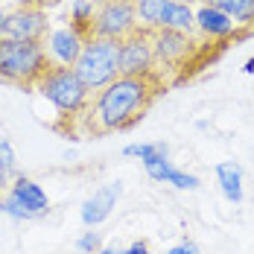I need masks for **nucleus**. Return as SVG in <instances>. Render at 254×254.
<instances>
[{
	"label": "nucleus",
	"mask_w": 254,
	"mask_h": 254,
	"mask_svg": "<svg viewBox=\"0 0 254 254\" xmlns=\"http://www.w3.org/2000/svg\"><path fill=\"white\" fill-rule=\"evenodd\" d=\"M161 94V79L158 73L149 76H117L94 94L88 102V126L94 134H108V131H123L143 120L155 97Z\"/></svg>",
	"instance_id": "1"
},
{
	"label": "nucleus",
	"mask_w": 254,
	"mask_h": 254,
	"mask_svg": "<svg viewBox=\"0 0 254 254\" xmlns=\"http://www.w3.org/2000/svg\"><path fill=\"white\" fill-rule=\"evenodd\" d=\"M82 44H85V35L73 29V26H62L50 32V53L59 59V64H70L76 62V56L82 53Z\"/></svg>",
	"instance_id": "12"
},
{
	"label": "nucleus",
	"mask_w": 254,
	"mask_h": 254,
	"mask_svg": "<svg viewBox=\"0 0 254 254\" xmlns=\"http://www.w3.org/2000/svg\"><path fill=\"white\" fill-rule=\"evenodd\" d=\"M32 88L50 102L62 117L82 114L91 102V91L82 85V79L76 76V70L70 64H50Z\"/></svg>",
	"instance_id": "3"
},
{
	"label": "nucleus",
	"mask_w": 254,
	"mask_h": 254,
	"mask_svg": "<svg viewBox=\"0 0 254 254\" xmlns=\"http://www.w3.org/2000/svg\"><path fill=\"white\" fill-rule=\"evenodd\" d=\"M97 254H149V246L140 240V243H131L126 249H111V246H102Z\"/></svg>",
	"instance_id": "22"
},
{
	"label": "nucleus",
	"mask_w": 254,
	"mask_h": 254,
	"mask_svg": "<svg viewBox=\"0 0 254 254\" xmlns=\"http://www.w3.org/2000/svg\"><path fill=\"white\" fill-rule=\"evenodd\" d=\"M117 70L120 76H149L155 73V50H152V32L149 29H134L126 35L117 47Z\"/></svg>",
	"instance_id": "8"
},
{
	"label": "nucleus",
	"mask_w": 254,
	"mask_h": 254,
	"mask_svg": "<svg viewBox=\"0 0 254 254\" xmlns=\"http://www.w3.org/2000/svg\"><path fill=\"white\" fill-rule=\"evenodd\" d=\"M167 254H202V249L196 246V243H190V240H184V243H178V246H173Z\"/></svg>",
	"instance_id": "23"
},
{
	"label": "nucleus",
	"mask_w": 254,
	"mask_h": 254,
	"mask_svg": "<svg viewBox=\"0 0 254 254\" xmlns=\"http://www.w3.org/2000/svg\"><path fill=\"white\" fill-rule=\"evenodd\" d=\"M50 29V21H47V12L35 3H26V6H18L15 12H9L3 18V26H0V35L6 38H21V41H44Z\"/></svg>",
	"instance_id": "9"
},
{
	"label": "nucleus",
	"mask_w": 254,
	"mask_h": 254,
	"mask_svg": "<svg viewBox=\"0 0 254 254\" xmlns=\"http://www.w3.org/2000/svg\"><path fill=\"white\" fill-rule=\"evenodd\" d=\"M91 35L123 41L137 29V0H97Z\"/></svg>",
	"instance_id": "6"
},
{
	"label": "nucleus",
	"mask_w": 254,
	"mask_h": 254,
	"mask_svg": "<svg viewBox=\"0 0 254 254\" xmlns=\"http://www.w3.org/2000/svg\"><path fill=\"white\" fill-rule=\"evenodd\" d=\"M3 213L24 222V219H41L50 213V199L44 193L41 184H35L32 178L18 176L9 190H6V199H3Z\"/></svg>",
	"instance_id": "7"
},
{
	"label": "nucleus",
	"mask_w": 254,
	"mask_h": 254,
	"mask_svg": "<svg viewBox=\"0 0 254 254\" xmlns=\"http://www.w3.org/2000/svg\"><path fill=\"white\" fill-rule=\"evenodd\" d=\"M216 181H219V190L231 204L243 202V170L240 164L234 161H219L216 164Z\"/></svg>",
	"instance_id": "14"
},
{
	"label": "nucleus",
	"mask_w": 254,
	"mask_h": 254,
	"mask_svg": "<svg viewBox=\"0 0 254 254\" xmlns=\"http://www.w3.org/2000/svg\"><path fill=\"white\" fill-rule=\"evenodd\" d=\"M143 170H146V176L152 178V181L167 184V178L173 173V164L167 161V152H158V155H149V158L143 161Z\"/></svg>",
	"instance_id": "18"
},
{
	"label": "nucleus",
	"mask_w": 254,
	"mask_h": 254,
	"mask_svg": "<svg viewBox=\"0 0 254 254\" xmlns=\"http://www.w3.org/2000/svg\"><path fill=\"white\" fill-rule=\"evenodd\" d=\"M0 216H3V199H0Z\"/></svg>",
	"instance_id": "26"
},
{
	"label": "nucleus",
	"mask_w": 254,
	"mask_h": 254,
	"mask_svg": "<svg viewBox=\"0 0 254 254\" xmlns=\"http://www.w3.org/2000/svg\"><path fill=\"white\" fill-rule=\"evenodd\" d=\"M167 184H173L176 190H196V187H199V178L173 167V173H170V178H167Z\"/></svg>",
	"instance_id": "21"
},
{
	"label": "nucleus",
	"mask_w": 254,
	"mask_h": 254,
	"mask_svg": "<svg viewBox=\"0 0 254 254\" xmlns=\"http://www.w3.org/2000/svg\"><path fill=\"white\" fill-rule=\"evenodd\" d=\"M94 0H76L73 6H70V26L79 29L85 38L91 35V21H94Z\"/></svg>",
	"instance_id": "16"
},
{
	"label": "nucleus",
	"mask_w": 254,
	"mask_h": 254,
	"mask_svg": "<svg viewBox=\"0 0 254 254\" xmlns=\"http://www.w3.org/2000/svg\"><path fill=\"white\" fill-rule=\"evenodd\" d=\"M158 152H167V143H161V140H155V143H128L123 149L126 158H140V161H146L149 155H158Z\"/></svg>",
	"instance_id": "19"
},
{
	"label": "nucleus",
	"mask_w": 254,
	"mask_h": 254,
	"mask_svg": "<svg viewBox=\"0 0 254 254\" xmlns=\"http://www.w3.org/2000/svg\"><path fill=\"white\" fill-rule=\"evenodd\" d=\"M173 3H187V6H190V0H173Z\"/></svg>",
	"instance_id": "25"
},
{
	"label": "nucleus",
	"mask_w": 254,
	"mask_h": 254,
	"mask_svg": "<svg viewBox=\"0 0 254 254\" xmlns=\"http://www.w3.org/2000/svg\"><path fill=\"white\" fill-rule=\"evenodd\" d=\"M117 47H120V41H114V38H97V35L85 38L82 53L73 62V70H76V76L82 79V85L91 94L120 76V70H117Z\"/></svg>",
	"instance_id": "4"
},
{
	"label": "nucleus",
	"mask_w": 254,
	"mask_h": 254,
	"mask_svg": "<svg viewBox=\"0 0 254 254\" xmlns=\"http://www.w3.org/2000/svg\"><path fill=\"white\" fill-rule=\"evenodd\" d=\"M15 167H18V158L12 149V140L0 137V190H9V176H15Z\"/></svg>",
	"instance_id": "17"
},
{
	"label": "nucleus",
	"mask_w": 254,
	"mask_h": 254,
	"mask_svg": "<svg viewBox=\"0 0 254 254\" xmlns=\"http://www.w3.org/2000/svg\"><path fill=\"white\" fill-rule=\"evenodd\" d=\"M152 50H155V62L178 67V64L187 62V56L193 50V38L187 32H176V29H155Z\"/></svg>",
	"instance_id": "11"
},
{
	"label": "nucleus",
	"mask_w": 254,
	"mask_h": 254,
	"mask_svg": "<svg viewBox=\"0 0 254 254\" xmlns=\"http://www.w3.org/2000/svg\"><path fill=\"white\" fill-rule=\"evenodd\" d=\"M243 73H254V56L246 62V67H243Z\"/></svg>",
	"instance_id": "24"
},
{
	"label": "nucleus",
	"mask_w": 254,
	"mask_h": 254,
	"mask_svg": "<svg viewBox=\"0 0 254 254\" xmlns=\"http://www.w3.org/2000/svg\"><path fill=\"white\" fill-rule=\"evenodd\" d=\"M207 6L228 15L234 24H254V0H207Z\"/></svg>",
	"instance_id": "15"
},
{
	"label": "nucleus",
	"mask_w": 254,
	"mask_h": 254,
	"mask_svg": "<svg viewBox=\"0 0 254 254\" xmlns=\"http://www.w3.org/2000/svg\"><path fill=\"white\" fill-rule=\"evenodd\" d=\"M193 15H196V26L202 29L204 35H210V38H228L231 32L237 29V24L231 21L228 15H222L219 9H213L207 3H204L199 12H193Z\"/></svg>",
	"instance_id": "13"
},
{
	"label": "nucleus",
	"mask_w": 254,
	"mask_h": 254,
	"mask_svg": "<svg viewBox=\"0 0 254 254\" xmlns=\"http://www.w3.org/2000/svg\"><path fill=\"white\" fill-rule=\"evenodd\" d=\"M50 67L41 41H21L0 35V79L9 85H35Z\"/></svg>",
	"instance_id": "2"
},
{
	"label": "nucleus",
	"mask_w": 254,
	"mask_h": 254,
	"mask_svg": "<svg viewBox=\"0 0 254 254\" xmlns=\"http://www.w3.org/2000/svg\"><path fill=\"white\" fill-rule=\"evenodd\" d=\"M76 249L82 254H97L102 249V237H100V231H82V237L76 240Z\"/></svg>",
	"instance_id": "20"
},
{
	"label": "nucleus",
	"mask_w": 254,
	"mask_h": 254,
	"mask_svg": "<svg viewBox=\"0 0 254 254\" xmlns=\"http://www.w3.org/2000/svg\"><path fill=\"white\" fill-rule=\"evenodd\" d=\"M3 18H6V15H3V12H0V26H3Z\"/></svg>",
	"instance_id": "27"
},
{
	"label": "nucleus",
	"mask_w": 254,
	"mask_h": 254,
	"mask_svg": "<svg viewBox=\"0 0 254 254\" xmlns=\"http://www.w3.org/2000/svg\"><path fill=\"white\" fill-rule=\"evenodd\" d=\"M120 196H123V184H120V181H108V184H102L100 190H94V196H88V199L82 202V210H79L82 225H85V228L102 225V222L111 216V210L117 207Z\"/></svg>",
	"instance_id": "10"
},
{
	"label": "nucleus",
	"mask_w": 254,
	"mask_h": 254,
	"mask_svg": "<svg viewBox=\"0 0 254 254\" xmlns=\"http://www.w3.org/2000/svg\"><path fill=\"white\" fill-rule=\"evenodd\" d=\"M137 26L140 29H176V32H193L196 15L187 3L173 0H137Z\"/></svg>",
	"instance_id": "5"
}]
</instances>
